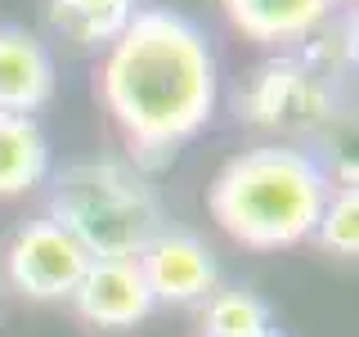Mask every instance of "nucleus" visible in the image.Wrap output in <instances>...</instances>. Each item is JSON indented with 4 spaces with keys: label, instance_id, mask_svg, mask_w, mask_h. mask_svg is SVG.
Wrapping results in <instances>:
<instances>
[{
    "label": "nucleus",
    "instance_id": "nucleus-3",
    "mask_svg": "<svg viewBox=\"0 0 359 337\" xmlns=\"http://www.w3.org/2000/svg\"><path fill=\"white\" fill-rule=\"evenodd\" d=\"M50 220L63 225L86 247L90 261H104V256L135 261L166 230L157 189L140 166L121 162V157L72 162L67 171L54 176Z\"/></svg>",
    "mask_w": 359,
    "mask_h": 337
},
{
    "label": "nucleus",
    "instance_id": "nucleus-12",
    "mask_svg": "<svg viewBox=\"0 0 359 337\" xmlns=\"http://www.w3.org/2000/svg\"><path fill=\"white\" fill-rule=\"evenodd\" d=\"M207 337H274V315L256 292L247 288H229L216 292L207 301V319H202Z\"/></svg>",
    "mask_w": 359,
    "mask_h": 337
},
{
    "label": "nucleus",
    "instance_id": "nucleus-8",
    "mask_svg": "<svg viewBox=\"0 0 359 337\" xmlns=\"http://www.w3.org/2000/svg\"><path fill=\"white\" fill-rule=\"evenodd\" d=\"M54 95V59L27 27H0V112L32 117Z\"/></svg>",
    "mask_w": 359,
    "mask_h": 337
},
{
    "label": "nucleus",
    "instance_id": "nucleus-5",
    "mask_svg": "<svg viewBox=\"0 0 359 337\" xmlns=\"http://www.w3.org/2000/svg\"><path fill=\"white\" fill-rule=\"evenodd\" d=\"M86 265H90V252L50 216L18 225L5 247L9 284L32 301H72Z\"/></svg>",
    "mask_w": 359,
    "mask_h": 337
},
{
    "label": "nucleus",
    "instance_id": "nucleus-9",
    "mask_svg": "<svg viewBox=\"0 0 359 337\" xmlns=\"http://www.w3.org/2000/svg\"><path fill=\"white\" fill-rule=\"evenodd\" d=\"M229 22L256 45H306L337 14V0H224Z\"/></svg>",
    "mask_w": 359,
    "mask_h": 337
},
{
    "label": "nucleus",
    "instance_id": "nucleus-11",
    "mask_svg": "<svg viewBox=\"0 0 359 337\" xmlns=\"http://www.w3.org/2000/svg\"><path fill=\"white\" fill-rule=\"evenodd\" d=\"M140 14V0H50V27L76 50L112 45Z\"/></svg>",
    "mask_w": 359,
    "mask_h": 337
},
{
    "label": "nucleus",
    "instance_id": "nucleus-13",
    "mask_svg": "<svg viewBox=\"0 0 359 337\" xmlns=\"http://www.w3.org/2000/svg\"><path fill=\"white\" fill-rule=\"evenodd\" d=\"M310 239H319L323 252L332 256H355L359 252V189L355 185H332L328 202L319 211V225H314Z\"/></svg>",
    "mask_w": 359,
    "mask_h": 337
},
{
    "label": "nucleus",
    "instance_id": "nucleus-1",
    "mask_svg": "<svg viewBox=\"0 0 359 337\" xmlns=\"http://www.w3.org/2000/svg\"><path fill=\"white\" fill-rule=\"evenodd\" d=\"M99 90L135 157L144 166L171 162L216 112V54L207 32L175 9H140L108 45Z\"/></svg>",
    "mask_w": 359,
    "mask_h": 337
},
{
    "label": "nucleus",
    "instance_id": "nucleus-10",
    "mask_svg": "<svg viewBox=\"0 0 359 337\" xmlns=\"http://www.w3.org/2000/svg\"><path fill=\"white\" fill-rule=\"evenodd\" d=\"M50 176V140L36 117L0 112V198H18Z\"/></svg>",
    "mask_w": 359,
    "mask_h": 337
},
{
    "label": "nucleus",
    "instance_id": "nucleus-14",
    "mask_svg": "<svg viewBox=\"0 0 359 337\" xmlns=\"http://www.w3.org/2000/svg\"><path fill=\"white\" fill-rule=\"evenodd\" d=\"M274 337H283V333H274Z\"/></svg>",
    "mask_w": 359,
    "mask_h": 337
},
{
    "label": "nucleus",
    "instance_id": "nucleus-4",
    "mask_svg": "<svg viewBox=\"0 0 359 337\" xmlns=\"http://www.w3.org/2000/svg\"><path fill=\"white\" fill-rule=\"evenodd\" d=\"M337 112H341L337 81L319 77L297 54L265 59L238 86V117L252 121V126H265V131H283V135L319 131Z\"/></svg>",
    "mask_w": 359,
    "mask_h": 337
},
{
    "label": "nucleus",
    "instance_id": "nucleus-2",
    "mask_svg": "<svg viewBox=\"0 0 359 337\" xmlns=\"http://www.w3.org/2000/svg\"><path fill=\"white\" fill-rule=\"evenodd\" d=\"M332 176L306 149L292 144H256L233 153L207 189L211 220L233 243L256 252L306 243L328 202Z\"/></svg>",
    "mask_w": 359,
    "mask_h": 337
},
{
    "label": "nucleus",
    "instance_id": "nucleus-6",
    "mask_svg": "<svg viewBox=\"0 0 359 337\" xmlns=\"http://www.w3.org/2000/svg\"><path fill=\"white\" fill-rule=\"evenodd\" d=\"M135 261L144 270V284H149L153 301L194 306L207 292H216V275H220L216 256H211V247L189 230H162Z\"/></svg>",
    "mask_w": 359,
    "mask_h": 337
},
{
    "label": "nucleus",
    "instance_id": "nucleus-7",
    "mask_svg": "<svg viewBox=\"0 0 359 337\" xmlns=\"http://www.w3.org/2000/svg\"><path fill=\"white\" fill-rule=\"evenodd\" d=\"M72 306L81 319H90L95 329H135L140 319L153 315V292L144 284V270L130 256H104L90 261L81 284L72 292Z\"/></svg>",
    "mask_w": 359,
    "mask_h": 337
}]
</instances>
